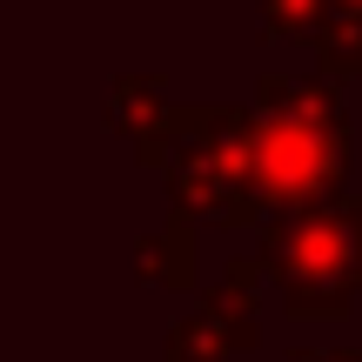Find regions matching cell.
<instances>
[{
	"label": "cell",
	"instance_id": "cell-9",
	"mask_svg": "<svg viewBox=\"0 0 362 362\" xmlns=\"http://www.w3.org/2000/svg\"><path fill=\"white\" fill-rule=\"evenodd\" d=\"M288 362H362L356 349H296Z\"/></svg>",
	"mask_w": 362,
	"mask_h": 362
},
{
	"label": "cell",
	"instance_id": "cell-10",
	"mask_svg": "<svg viewBox=\"0 0 362 362\" xmlns=\"http://www.w3.org/2000/svg\"><path fill=\"white\" fill-rule=\"evenodd\" d=\"M329 7H336V13H362V0H329Z\"/></svg>",
	"mask_w": 362,
	"mask_h": 362
},
{
	"label": "cell",
	"instance_id": "cell-3",
	"mask_svg": "<svg viewBox=\"0 0 362 362\" xmlns=\"http://www.w3.org/2000/svg\"><path fill=\"white\" fill-rule=\"evenodd\" d=\"M141 168L168 175L175 215L248 228V107H168L155 141L134 148Z\"/></svg>",
	"mask_w": 362,
	"mask_h": 362
},
{
	"label": "cell",
	"instance_id": "cell-2",
	"mask_svg": "<svg viewBox=\"0 0 362 362\" xmlns=\"http://www.w3.org/2000/svg\"><path fill=\"white\" fill-rule=\"evenodd\" d=\"M255 262L262 282L282 288L288 315H349L362 296V194H322L309 208L269 215Z\"/></svg>",
	"mask_w": 362,
	"mask_h": 362
},
{
	"label": "cell",
	"instance_id": "cell-5",
	"mask_svg": "<svg viewBox=\"0 0 362 362\" xmlns=\"http://www.w3.org/2000/svg\"><path fill=\"white\" fill-rule=\"evenodd\" d=\"M134 275H141L148 288H194V275H202L194 221L175 215V221H161L155 235H141V242H134Z\"/></svg>",
	"mask_w": 362,
	"mask_h": 362
},
{
	"label": "cell",
	"instance_id": "cell-7",
	"mask_svg": "<svg viewBox=\"0 0 362 362\" xmlns=\"http://www.w3.org/2000/svg\"><path fill=\"white\" fill-rule=\"evenodd\" d=\"M315 47V67H322L329 81H362V13H322V27L309 34Z\"/></svg>",
	"mask_w": 362,
	"mask_h": 362
},
{
	"label": "cell",
	"instance_id": "cell-1",
	"mask_svg": "<svg viewBox=\"0 0 362 362\" xmlns=\"http://www.w3.org/2000/svg\"><path fill=\"white\" fill-rule=\"evenodd\" d=\"M349 115L329 74H262L248 107V208L255 221L342 194Z\"/></svg>",
	"mask_w": 362,
	"mask_h": 362
},
{
	"label": "cell",
	"instance_id": "cell-6",
	"mask_svg": "<svg viewBox=\"0 0 362 362\" xmlns=\"http://www.w3.org/2000/svg\"><path fill=\"white\" fill-rule=\"evenodd\" d=\"M161 121H168V88H161L155 74H121L115 88H107V128L128 134L134 148L155 141Z\"/></svg>",
	"mask_w": 362,
	"mask_h": 362
},
{
	"label": "cell",
	"instance_id": "cell-4",
	"mask_svg": "<svg viewBox=\"0 0 362 362\" xmlns=\"http://www.w3.org/2000/svg\"><path fill=\"white\" fill-rule=\"evenodd\" d=\"M221 269L228 275L168 329V356L161 362H228V356H242V349L262 342V322H255L262 315V262L235 255V262H221Z\"/></svg>",
	"mask_w": 362,
	"mask_h": 362
},
{
	"label": "cell",
	"instance_id": "cell-8",
	"mask_svg": "<svg viewBox=\"0 0 362 362\" xmlns=\"http://www.w3.org/2000/svg\"><path fill=\"white\" fill-rule=\"evenodd\" d=\"M322 13H329V0H262V27L275 40H309L322 27Z\"/></svg>",
	"mask_w": 362,
	"mask_h": 362
}]
</instances>
